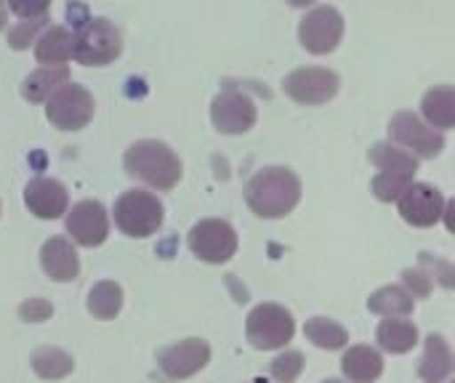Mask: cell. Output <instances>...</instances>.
Instances as JSON below:
<instances>
[{"label":"cell","mask_w":455,"mask_h":383,"mask_svg":"<svg viewBox=\"0 0 455 383\" xmlns=\"http://www.w3.org/2000/svg\"><path fill=\"white\" fill-rule=\"evenodd\" d=\"M427 352L424 360L419 365V376L424 383H445L453 373V352L448 347V341L443 336H429L427 341Z\"/></svg>","instance_id":"d6986e66"},{"label":"cell","mask_w":455,"mask_h":383,"mask_svg":"<svg viewBox=\"0 0 455 383\" xmlns=\"http://www.w3.org/2000/svg\"><path fill=\"white\" fill-rule=\"evenodd\" d=\"M69 80V69L67 64H43L40 69H35L32 75L24 77L21 83V96L32 104L45 101L59 85H64Z\"/></svg>","instance_id":"ffe728a7"},{"label":"cell","mask_w":455,"mask_h":383,"mask_svg":"<svg viewBox=\"0 0 455 383\" xmlns=\"http://www.w3.org/2000/svg\"><path fill=\"white\" fill-rule=\"evenodd\" d=\"M189 251L205 264H227L237 253V232L224 219H205L189 229Z\"/></svg>","instance_id":"52a82bcc"},{"label":"cell","mask_w":455,"mask_h":383,"mask_svg":"<svg viewBox=\"0 0 455 383\" xmlns=\"http://www.w3.org/2000/svg\"><path fill=\"white\" fill-rule=\"evenodd\" d=\"M40 267L53 283H72L80 275V259L75 245L67 237H51L45 240L40 251Z\"/></svg>","instance_id":"2e32d148"},{"label":"cell","mask_w":455,"mask_h":383,"mask_svg":"<svg viewBox=\"0 0 455 383\" xmlns=\"http://www.w3.org/2000/svg\"><path fill=\"white\" fill-rule=\"evenodd\" d=\"M341 373L352 383H376L384 376V357L373 347H352L341 357Z\"/></svg>","instance_id":"e0dca14e"},{"label":"cell","mask_w":455,"mask_h":383,"mask_svg":"<svg viewBox=\"0 0 455 383\" xmlns=\"http://www.w3.org/2000/svg\"><path fill=\"white\" fill-rule=\"evenodd\" d=\"M32 371L45 381H59V379H67L75 371V360L61 349L43 347V349H37L32 355Z\"/></svg>","instance_id":"4316f807"},{"label":"cell","mask_w":455,"mask_h":383,"mask_svg":"<svg viewBox=\"0 0 455 383\" xmlns=\"http://www.w3.org/2000/svg\"><path fill=\"white\" fill-rule=\"evenodd\" d=\"M24 203L29 213H35L43 221L61 219L69 211V192L61 181L37 176L24 187Z\"/></svg>","instance_id":"9a60e30c"},{"label":"cell","mask_w":455,"mask_h":383,"mask_svg":"<svg viewBox=\"0 0 455 383\" xmlns=\"http://www.w3.org/2000/svg\"><path fill=\"white\" fill-rule=\"evenodd\" d=\"M123 165H125L128 176H133V179H139L147 187L160 189V192L173 189L181 179L179 155L168 144L155 141V139H144V141L131 144L125 149Z\"/></svg>","instance_id":"7a4b0ae2"},{"label":"cell","mask_w":455,"mask_h":383,"mask_svg":"<svg viewBox=\"0 0 455 383\" xmlns=\"http://www.w3.org/2000/svg\"><path fill=\"white\" fill-rule=\"evenodd\" d=\"M403 280H405V285L411 288L408 293H411L413 299H416V296L424 299V296H429V291H432V277L424 275V272H419V269H416V272L408 269V272L403 275Z\"/></svg>","instance_id":"d6a6232c"},{"label":"cell","mask_w":455,"mask_h":383,"mask_svg":"<svg viewBox=\"0 0 455 383\" xmlns=\"http://www.w3.org/2000/svg\"><path fill=\"white\" fill-rule=\"evenodd\" d=\"M211 363V347L203 339H184L157 355V368L165 379L181 381L200 373Z\"/></svg>","instance_id":"5bb4252c"},{"label":"cell","mask_w":455,"mask_h":383,"mask_svg":"<svg viewBox=\"0 0 455 383\" xmlns=\"http://www.w3.org/2000/svg\"><path fill=\"white\" fill-rule=\"evenodd\" d=\"M397 208H400V216L411 224V227H435L443 221L445 216V197L437 187L432 184H411L400 200H397Z\"/></svg>","instance_id":"7c38bea8"},{"label":"cell","mask_w":455,"mask_h":383,"mask_svg":"<svg viewBox=\"0 0 455 383\" xmlns=\"http://www.w3.org/2000/svg\"><path fill=\"white\" fill-rule=\"evenodd\" d=\"M123 309V288L112 280L96 283L88 293V312L96 320H115Z\"/></svg>","instance_id":"484cf974"},{"label":"cell","mask_w":455,"mask_h":383,"mask_svg":"<svg viewBox=\"0 0 455 383\" xmlns=\"http://www.w3.org/2000/svg\"><path fill=\"white\" fill-rule=\"evenodd\" d=\"M376 341L389 355H408L419 347V328L405 317H387L376 331Z\"/></svg>","instance_id":"ac0fdd59"},{"label":"cell","mask_w":455,"mask_h":383,"mask_svg":"<svg viewBox=\"0 0 455 383\" xmlns=\"http://www.w3.org/2000/svg\"><path fill=\"white\" fill-rule=\"evenodd\" d=\"M299 40L315 56L333 53L339 43L344 40V16L333 5H317L301 19Z\"/></svg>","instance_id":"ba28073f"},{"label":"cell","mask_w":455,"mask_h":383,"mask_svg":"<svg viewBox=\"0 0 455 383\" xmlns=\"http://www.w3.org/2000/svg\"><path fill=\"white\" fill-rule=\"evenodd\" d=\"M67 232L83 248H99L109 237V213L99 200H83L67 211Z\"/></svg>","instance_id":"4fadbf2b"},{"label":"cell","mask_w":455,"mask_h":383,"mask_svg":"<svg viewBox=\"0 0 455 383\" xmlns=\"http://www.w3.org/2000/svg\"><path fill=\"white\" fill-rule=\"evenodd\" d=\"M389 136L392 141H397L400 147H405L411 155L432 160L445 149V136L443 131L427 125L421 117H416L413 112H400L392 117L389 123Z\"/></svg>","instance_id":"30bf717a"},{"label":"cell","mask_w":455,"mask_h":383,"mask_svg":"<svg viewBox=\"0 0 455 383\" xmlns=\"http://www.w3.org/2000/svg\"><path fill=\"white\" fill-rule=\"evenodd\" d=\"M0 211H3V208H0Z\"/></svg>","instance_id":"8d00e7d4"},{"label":"cell","mask_w":455,"mask_h":383,"mask_svg":"<svg viewBox=\"0 0 455 383\" xmlns=\"http://www.w3.org/2000/svg\"><path fill=\"white\" fill-rule=\"evenodd\" d=\"M112 216L123 235L133 240H144V237H152L163 227L165 208L157 195L147 189H128L117 197Z\"/></svg>","instance_id":"3957f363"},{"label":"cell","mask_w":455,"mask_h":383,"mask_svg":"<svg viewBox=\"0 0 455 383\" xmlns=\"http://www.w3.org/2000/svg\"><path fill=\"white\" fill-rule=\"evenodd\" d=\"M288 3H291L293 8H307V5H315L317 0H288Z\"/></svg>","instance_id":"e575fe53"},{"label":"cell","mask_w":455,"mask_h":383,"mask_svg":"<svg viewBox=\"0 0 455 383\" xmlns=\"http://www.w3.org/2000/svg\"><path fill=\"white\" fill-rule=\"evenodd\" d=\"M413 184L411 176H403V173H387V171H379V176L373 179V195L381 200V203H397L400 195Z\"/></svg>","instance_id":"83f0119b"},{"label":"cell","mask_w":455,"mask_h":383,"mask_svg":"<svg viewBox=\"0 0 455 383\" xmlns=\"http://www.w3.org/2000/svg\"><path fill=\"white\" fill-rule=\"evenodd\" d=\"M301 371H304V355L301 352H283L269 365V376L277 383H293L301 376Z\"/></svg>","instance_id":"f1b7e54d"},{"label":"cell","mask_w":455,"mask_h":383,"mask_svg":"<svg viewBox=\"0 0 455 383\" xmlns=\"http://www.w3.org/2000/svg\"><path fill=\"white\" fill-rule=\"evenodd\" d=\"M245 200L259 219H285L301 203V179L285 165L261 168L248 181Z\"/></svg>","instance_id":"6da1fadb"},{"label":"cell","mask_w":455,"mask_h":383,"mask_svg":"<svg viewBox=\"0 0 455 383\" xmlns=\"http://www.w3.org/2000/svg\"><path fill=\"white\" fill-rule=\"evenodd\" d=\"M341 88V77L328 67H304L283 80V91L304 107L328 104Z\"/></svg>","instance_id":"9c48e42d"},{"label":"cell","mask_w":455,"mask_h":383,"mask_svg":"<svg viewBox=\"0 0 455 383\" xmlns=\"http://www.w3.org/2000/svg\"><path fill=\"white\" fill-rule=\"evenodd\" d=\"M368 309L381 317H411L416 309V299L403 285H387L368 299Z\"/></svg>","instance_id":"7402d4cb"},{"label":"cell","mask_w":455,"mask_h":383,"mask_svg":"<svg viewBox=\"0 0 455 383\" xmlns=\"http://www.w3.org/2000/svg\"><path fill=\"white\" fill-rule=\"evenodd\" d=\"M323 383H344V381H336V379H328V381H323Z\"/></svg>","instance_id":"d590c367"},{"label":"cell","mask_w":455,"mask_h":383,"mask_svg":"<svg viewBox=\"0 0 455 383\" xmlns=\"http://www.w3.org/2000/svg\"><path fill=\"white\" fill-rule=\"evenodd\" d=\"M45 101V117L59 131H83L93 120V96L77 83L67 80Z\"/></svg>","instance_id":"8992f818"},{"label":"cell","mask_w":455,"mask_h":383,"mask_svg":"<svg viewBox=\"0 0 455 383\" xmlns=\"http://www.w3.org/2000/svg\"><path fill=\"white\" fill-rule=\"evenodd\" d=\"M72 32L64 29V27H51L45 29L40 37H37V45H35V59L40 64H64L72 59Z\"/></svg>","instance_id":"603a6c76"},{"label":"cell","mask_w":455,"mask_h":383,"mask_svg":"<svg viewBox=\"0 0 455 383\" xmlns=\"http://www.w3.org/2000/svg\"><path fill=\"white\" fill-rule=\"evenodd\" d=\"M72 56L85 67H107L123 51V37L109 19H88L77 35H72Z\"/></svg>","instance_id":"277c9868"},{"label":"cell","mask_w":455,"mask_h":383,"mask_svg":"<svg viewBox=\"0 0 455 383\" xmlns=\"http://www.w3.org/2000/svg\"><path fill=\"white\" fill-rule=\"evenodd\" d=\"M5 19H8V3L0 0V29L5 27Z\"/></svg>","instance_id":"836d02e7"},{"label":"cell","mask_w":455,"mask_h":383,"mask_svg":"<svg viewBox=\"0 0 455 383\" xmlns=\"http://www.w3.org/2000/svg\"><path fill=\"white\" fill-rule=\"evenodd\" d=\"M211 120H213L216 131H221L227 136H240V133H245V131H251L256 125L259 109H256V104H253V99L248 93L227 88L213 99Z\"/></svg>","instance_id":"8fae6325"},{"label":"cell","mask_w":455,"mask_h":383,"mask_svg":"<svg viewBox=\"0 0 455 383\" xmlns=\"http://www.w3.org/2000/svg\"><path fill=\"white\" fill-rule=\"evenodd\" d=\"M371 163L379 171L403 173V176H411V179H416V171H419V157L411 155L408 149L395 147V144H376L371 149Z\"/></svg>","instance_id":"d4e9b609"},{"label":"cell","mask_w":455,"mask_h":383,"mask_svg":"<svg viewBox=\"0 0 455 383\" xmlns=\"http://www.w3.org/2000/svg\"><path fill=\"white\" fill-rule=\"evenodd\" d=\"M53 315V307L43 299H29L19 307V317L27 320V323H43Z\"/></svg>","instance_id":"1f68e13d"},{"label":"cell","mask_w":455,"mask_h":383,"mask_svg":"<svg viewBox=\"0 0 455 383\" xmlns=\"http://www.w3.org/2000/svg\"><path fill=\"white\" fill-rule=\"evenodd\" d=\"M245 336L253 349L259 352H275L293 341L296 336V320L293 315L280 304H261L248 315Z\"/></svg>","instance_id":"5b68a950"},{"label":"cell","mask_w":455,"mask_h":383,"mask_svg":"<svg viewBox=\"0 0 455 383\" xmlns=\"http://www.w3.org/2000/svg\"><path fill=\"white\" fill-rule=\"evenodd\" d=\"M45 21H48V16H43V19H24V21H19L11 32H8V45L13 48V51H24V48H29V43L37 37V32L45 27Z\"/></svg>","instance_id":"f546056e"},{"label":"cell","mask_w":455,"mask_h":383,"mask_svg":"<svg viewBox=\"0 0 455 383\" xmlns=\"http://www.w3.org/2000/svg\"><path fill=\"white\" fill-rule=\"evenodd\" d=\"M5 3L19 19H43L48 16L51 8V0H5Z\"/></svg>","instance_id":"4dcf8cb0"},{"label":"cell","mask_w":455,"mask_h":383,"mask_svg":"<svg viewBox=\"0 0 455 383\" xmlns=\"http://www.w3.org/2000/svg\"><path fill=\"white\" fill-rule=\"evenodd\" d=\"M304 336L317 347V349H325V352H339L349 344V333L344 325H339L336 320L331 317H312L307 320L304 325Z\"/></svg>","instance_id":"cb8c5ba5"},{"label":"cell","mask_w":455,"mask_h":383,"mask_svg":"<svg viewBox=\"0 0 455 383\" xmlns=\"http://www.w3.org/2000/svg\"><path fill=\"white\" fill-rule=\"evenodd\" d=\"M421 112L427 123L437 131H451L455 125V91L451 85H437L424 96Z\"/></svg>","instance_id":"44dd1931"}]
</instances>
